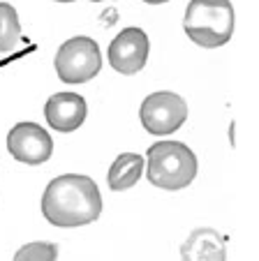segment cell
<instances>
[{"label":"cell","instance_id":"1","mask_svg":"<svg viewBox=\"0 0 259 261\" xmlns=\"http://www.w3.org/2000/svg\"><path fill=\"white\" fill-rule=\"evenodd\" d=\"M42 215L54 227H86L102 215L100 188L83 173H63L46 185L42 194Z\"/></svg>","mask_w":259,"mask_h":261},{"label":"cell","instance_id":"2","mask_svg":"<svg viewBox=\"0 0 259 261\" xmlns=\"http://www.w3.org/2000/svg\"><path fill=\"white\" fill-rule=\"evenodd\" d=\"M183 30L197 46H225L234 35L231 0H190L183 16Z\"/></svg>","mask_w":259,"mask_h":261},{"label":"cell","instance_id":"3","mask_svg":"<svg viewBox=\"0 0 259 261\" xmlns=\"http://www.w3.org/2000/svg\"><path fill=\"white\" fill-rule=\"evenodd\" d=\"M197 176V158L181 141H157L146 153V178L160 190H183Z\"/></svg>","mask_w":259,"mask_h":261},{"label":"cell","instance_id":"4","mask_svg":"<svg viewBox=\"0 0 259 261\" xmlns=\"http://www.w3.org/2000/svg\"><path fill=\"white\" fill-rule=\"evenodd\" d=\"M56 74L63 84H86L93 76H98L102 67V54L95 40L90 37H72L65 44H60L58 54L54 58Z\"/></svg>","mask_w":259,"mask_h":261},{"label":"cell","instance_id":"5","mask_svg":"<svg viewBox=\"0 0 259 261\" xmlns=\"http://www.w3.org/2000/svg\"><path fill=\"white\" fill-rule=\"evenodd\" d=\"M139 118H142L146 132L155 134V137H167V134L176 132L187 120V104L181 95L169 93V90H157L142 102Z\"/></svg>","mask_w":259,"mask_h":261},{"label":"cell","instance_id":"6","mask_svg":"<svg viewBox=\"0 0 259 261\" xmlns=\"http://www.w3.org/2000/svg\"><path fill=\"white\" fill-rule=\"evenodd\" d=\"M7 150L14 160L30 167L44 164L54 153V141L37 123H19L7 134Z\"/></svg>","mask_w":259,"mask_h":261},{"label":"cell","instance_id":"7","mask_svg":"<svg viewBox=\"0 0 259 261\" xmlns=\"http://www.w3.org/2000/svg\"><path fill=\"white\" fill-rule=\"evenodd\" d=\"M148 51H151L148 35L142 28L130 25V28L121 30L109 44V65L118 74L130 76V74H137L144 69L148 60Z\"/></svg>","mask_w":259,"mask_h":261},{"label":"cell","instance_id":"8","mask_svg":"<svg viewBox=\"0 0 259 261\" xmlns=\"http://www.w3.org/2000/svg\"><path fill=\"white\" fill-rule=\"evenodd\" d=\"M88 114L86 99L77 93H56L46 99L44 118L58 132H74L83 125Z\"/></svg>","mask_w":259,"mask_h":261},{"label":"cell","instance_id":"9","mask_svg":"<svg viewBox=\"0 0 259 261\" xmlns=\"http://www.w3.org/2000/svg\"><path fill=\"white\" fill-rule=\"evenodd\" d=\"M181 261H227V241L210 227H199L181 245Z\"/></svg>","mask_w":259,"mask_h":261},{"label":"cell","instance_id":"10","mask_svg":"<svg viewBox=\"0 0 259 261\" xmlns=\"http://www.w3.org/2000/svg\"><path fill=\"white\" fill-rule=\"evenodd\" d=\"M144 167H146V162H144L142 155L121 153L113 160V164L109 167V173H107V182L111 188V192H125V190L134 188L144 173Z\"/></svg>","mask_w":259,"mask_h":261},{"label":"cell","instance_id":"11","mask_svg":"<svg viewBox=\"0 0 259 261\" xmlns=\"http://www.w3.org/2000/svg\"><path fill=\"white\" fill-rule=\"evenodd\" d=\"M21 40V21L10 3H0V54L12 51Z\"/></svg>","mask_w":259,"mask_h":261},{"label":"cell","instance_id":"12","mask_svg":"<svg viewBox=\"0 0 259 261\" xmlns=\"http://www.w3.org/2000/svg\"><path fill=\"white\" fill-rule=\"evenodd\" d=\"M12 261H58V245L56 243H26L16 250Z\"/></svg>","mask_w":259,"mask_h":261},{"label":"cell","instance_id":"13","mask_svg":"<svg viewBox=\"0 0 259 261\" xmlns=\"http://www.w3.org/2000/svg\"><path fill=\"white\" fill-rule=\"evenodd\" d=\"M144 3H148V5H162V3H167V0H144Z\"/></svg>","mask_w":259,"mask_h":261},{"label":"cell","instance_id":"14","mask_svg":"<svg viewBox=\"0 0 259 261\" xmlns=\"http://www.w3.org/2000/svg\"><path fill=\"white\" fill-rule=\"evenodd\" d=\"M56 3H74V0H56Z\"/></svg>","mask_w":259,"mask_h":261},{"label":"cell","instance_id":"15","mask_svg":"<svg viewBox=\"0 0 259 261\" xmlns=\"http://www.w3.org/2000/svg\"><path fill=\"white\" fill-rule=\"evenodd\" d=\"M90 3H100V0H90Z\"/></svg>","mask_w":259,"mask_h":261}]
</instances>
